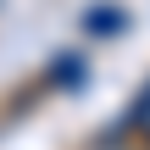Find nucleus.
Here are the masks:
<instances>
[{
	"label": "nucleus",
	"mask_w": 150,
	"mask_h": 150,
	"mask_svg": "<svg viewBox=\"0 0 150 150\" xmlns=\"http://www.w3.org/2000/svg\"><path fill=\"white\" fill-rule=\"evenodd\" d=\"M128 122H134V128H139V134H145V139H150V89H145V95H139V106L128 111Z\"/></svg>",
	"instance_id": "nucleus-1"
},
{
	"label": "nucleus",
	"mask_w": 150,
	"mask_h": 150,
	"mask_svg": "<svg viewBox=\"0 0 150 150\" xmlns=\"http://www.w3.org/2000/svg\"><path fill=\"white\" fill-rule=\"evenodd\" d=\"M95 150H122V145H117V139H100V145H95Z\"/></svg>",
	"instance_id": "nucleus-2"
}]
</instances>
